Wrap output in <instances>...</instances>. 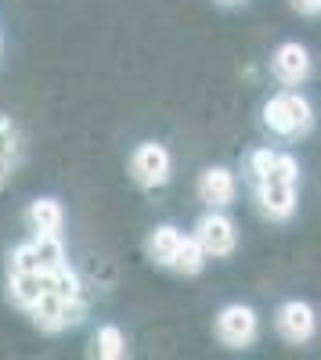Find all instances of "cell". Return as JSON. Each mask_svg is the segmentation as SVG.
<instances>
[{
    "mask_svg": "<svg viewBox=\"0 0 321 360\" xmlns=\"http://www.w3.org/2000/svg\"><path fill=\"white\" fill-rule=\"evenodd\" d=\"M260 217L271 224H289L300 205V159L293 152H278L271 173L249 188Z\"/></svg>",
    "mask_w": 321,
    "mask_h": 360,
    "instance_id": "cell-1",
    "label": "cell"
},
{
    "mask_svg": "<svg viewBox=\"0 0 321 360\" xmlns=\"http://www.w3.org/2000/svg\"><path fill=\"white\" fill-rule=\"evenodd\" d=\"M260 123L275 141H303L314 134V105L300 86H282L278 94H271L260 108Z\"/></svg>",
    "mask_w": 321,
    "mask_h": 360,
    "instance_id": "cell-2",
    "label": "cell"
},
{
    "mask_svg": "<svg viewBox=\"0 0 321 360\" xmlns=\"http://www.w3.org/2000/svg\"><path fill=\"white\" fill-rule=\"evenodd\" d=\"M127 173L137 188L144 191H159L170 184V176H173V155H170V148L159 144V141H141L130 159H127Z\"/></svg>",
    "mask_w": 321,
    "mask_h": 360,
    "instance_id": "cell-3",
    "label": "cell"
},
{
    "mask_svg": "<svg viewBox=\"0 0 321 360\" xmlns=\"http://www.w3.org/2000/svg\"><path fill=\"white\" fill-rule=\"evenodd\" d=\"M213 335L220 346L227 349H246L256 342L260 335V314L249 307V303H227L217 310V321H213Z\"/></svg>",
    "mask_w": 321,
    "mask_h": 360,
    "instance_id": "cell-4",
    "label": "cell"
},
{
    "mask_svg": "<svg viewBox=\"0 0 321 360\" xmlns=\"http://www.w3.org/2000/svg\"><path fill=\"white\" fill-rule=\"evenodd\" d=\"M191 234L202 242V249H206L210 259H227V256H235V249H239V227H235V220H231L224 209H206V213L199 217Z\"/></svg>",
    "mask_w": 321,
    "mask_h": 360,
    "instance_id": "cell-5",
    "label": "cell"
},
{
    "mask_svg": "<svg viewBox=\"0 0 321 360\" xmlns=\"http://www.w3.org/2000/svg\"><path fill=\"white\" fill-rule=\"evenodd\" d=\"M83 314H87L83 299H62L58 292H47L40 303L29 310V317H33V324L44 335H58V332H65V328H76L83 321Z\"/></svg>",
    "mask_w": 321,
    "mask_h": 360,
    "instance_id": "cell-6",
    "label": "cell"
},
{
    "mask_svg": "<svg viewBox=\"0 0 321 360\" xmlns=\"http://www.w3.org/2000/svg\"><path fill=\"white\" fill-rule=\"evenodd\" d=\"M314 72V58L307 51V44L300 40H285L271 51V76L282 86H303Z\"/></svg>",
    "mask_w": 321,
    "mask_h": 360,
    "instance_id": "cell-7",
    "label": "cell"
},
{
    "mask_svg": "<svg viewBox=\"0 0 321 360\" xmlns=\"http://www.w3.org/2000/svg\"><path fill=\"white\" fill-rule=\"evenodd\" d=\"M275 332L293 342V346H307L317 335V314L310 303L303 299H285V303L275 310Z\"/></svg>",
    "mask_w": 321,
    "mask_h": 360,
    "instance_id": "cell-8",
    "label": "cell"
},
{
    "mask_svg": "<svg viewBox=\"0 0 321 360\" xmlns=\"http://www.w3.org/2000/svg\"><path fill=\"white\" fill-rule=\"evenodd\" d=\"M195 198L206 209H227L239 198V173L231 166H206L195 180Z\"/></svg>",
    "mask_w": 321,
    "mask_h": 360,
    "instance_id": "cell-9",
    "label": "cell"
},
{
    "mask_svg": "<svg viewBox=\"0 0 321 360\" xmlns=\"http://www.w3.org/2000/svg\"><path fill=\"white\" fill-rule=\"evenodd\" d=\"M47 292H51V274L47 270H11L8 274V299L25 314L33 310Z\"/></svg>",
    "mask_w": 321,
    "mask_h": 360,
    "instance_id": "cell-10",
    "label": "cell"
},
{
    "mask_svg": "<svg viewBox=\"0 0 321 360\" xmlns=\"http://www.w3.org/2000/svg\"><path fill=\"white\" fill-rule=\"evenodd\" d=\"M25 224H29V231H33V234H62V227H65V209H62V202H58V198L40 195V198L29 202Z\"/></svg>",
    "mask_w": 321,
    "mask_h": 360,
    "instance_id": "cell-11",
    "label": "cell"
},
{
    "mask_svg": "<svg viewBox=\"0 0 321 360\" xmlns=\"http://www.w3.org/2000/svg\"><path fill=\"white\" fill-rule=\"evenodd\" d=\"M184 242V231L181 227H173V224H159L152 234H149V242H144V249H149V259L156 266H173V259H177V249Z\"/></svg>",
    "mask_w": 321,
    "mask_h": 360,
    "instance_id": "cell-12",
    "label": "cell"
},
{
    "mask_svg": "<svg viewBox=\"0 0 321 360\" xmlns=\"http://www.w3.org/2000/svg\"><path fill=\"white\" fill-rule=\"evenodd\" d=\"M130 353L127 346V332L120 324H98L94 335H91V356H101V360H123Z\"/></svg>",
    "mask_w": 321,
    "mask_h": 360,
    "instance_id": "cell-13",
    "label": "cell"
},
{
    "mask_svg": "<svg viewBox=\"0 0 321 360\" xmlns=\"http://www.w3.org/2000/svg\"><path fill=\"white\" fill-rule=\"evenodd\" d=\"M210 263V256H206V249H202V242L195 234H184V242H181V249H177V259H173V274H181V278H195V274H202V266Z\"/></svg>",
    "mask_w": 321,
    "mask_h": 360,
    "instance_id": "cell-14",
    "label": "cell"
},
{
    "mask_svg": "<svg viewBox=\"0 0 321 360\" xmlns=\"http://www.w3.org/2000/svg\"><path fill=\"white\" fill-rule=\"evenodd\" d=\"M275 159H278V148H271V144L246 152V159H242V180H246L249 188H253V184H260V180H264V176L271 173Z\"/></svg>",
    "mask_w": 321,
    "mask_h": 360,
    "instance_id": "cell-15",
    "label": "cell"
},
{
    "mask_svg": "<svg viewBox=\"0 0 321 360\" xmlns=\"http://www.w3.org/2000/svg\"><path fill=\"white\" fill-rule=\"evenodd\" d=\"M29 242H33L37 259H40L44 270H54V266L69 263V259H65V245H62V234H33Z\"/></svg>",
    "mask_w": 321,
    "mask_h": 360,
    "instance_id": "cell-16",
    "label": "cell"
},
{
    "mask_svg": "<svg viewBox=\"0 0 321 360\" xmlns=\"http://www.w3.org/2000/svg\"><path fill=\"white\" fill-rule=\"evenodd\" d=\"M47 274H51V292H58L62 299H83V281H80V274L69 263L47 270Z\"/></svg>",
    "mask_w": 321,
    "mask_h": 360,
    "instance_id": "cell-17",
    "label": "cell"
},
{
    "mask_svg": "<svg viewBox=\"0 0 321 360\" xmlns=\"http://www.w3.org/2000/svg\"><path fill=\"white\" fill-rule=\"evenodd\" d=\"M8 259H11V270H44V266H40V259H37L33 242H22V245H15Z\"/></svg>",
    "mask_w": 321,
    "mask_h": 360,
    "instance_id": "cell-18",
    "label": "cell"
},
{
    "mask_svg": "<svg viewBox=\"0 0 321 360\" xmlns=\"http://www.w3.org/2000/svg\"><path fill=\"white\" fill-rule=\"evenodd\" d=\"M289 8L303 18H317L321 15V0H289Z\"/></svg>",
    "mask_w": 321,
    "mask_h": 360,
    "instance_id": "cell-19",
    "label": "cell"
},
{
    "mask_svg": "<svg viewBox=\"0 0 321 360\" xmlns=\"http://www.w3.org/2000/svg\"><path fill=\"white\" fill-rule=\"evenodd\" d=\"M220 4H246V0H220Z\"/></svg>",
    "mask_w": 321,
    "mask_h": 360,
    "instance_id": "cell-20",
    "label": "cell"
},
{
    "mask_svg": "<svg viewBox=\"0 0 321 360\" xmlns=\"http://www.w3.org/2000/svg\"><path fill=\"white\" fill-rule=\"evenodd\" d=\"M0 51H4V33H0Z\"/></svg>",
    "mask_w": 321,
    "mask_h": 360,
    "instance_id": "cell-21",
    "label": "cell"
}]
</instances>
